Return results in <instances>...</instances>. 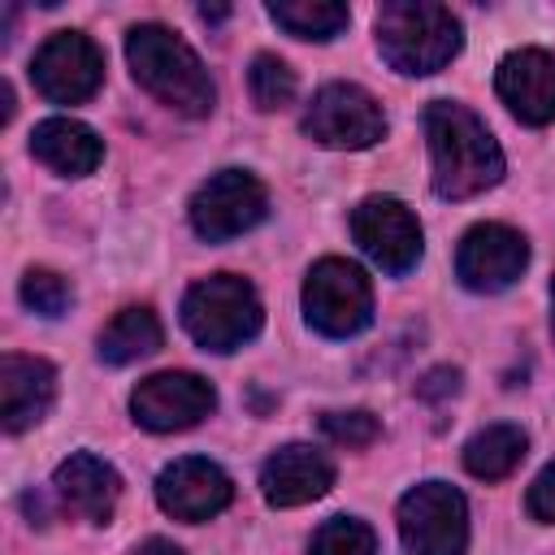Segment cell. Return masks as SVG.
Wrapping results in <instances>:
<instances>
[{
    "label": "cell",
    "mask_w": 555,
    "mask_h": 555,
    "mask_svg": "<svg viewBox=\"0 0 555 555\" xmlns=\"http://www.w3.org/2000/svg\"><path fill=\"white\" fill-rule=\"evenodd\" d=\"M425 139L434 156V191L442 199H473L503 178V147L473 108L434 100L425 108Z\"/></svg>",
    "instance_id": "1"
},
{
    "label": "cell",
    "mask_w": 555,
    "mask_h": 555,
    "mask_svg": "<svg viewBox=\"0 0 555 555\" xmlns=\"http://www.w3.org/2000/svg\"><path fill=\"white\" fill-rule=\"evenodd\" d=\"M126 61L130 74L143 91H152L160 104H169L173 113L186 117H208L212 113V78L204 69V61L191 52L186 39H178L169 26L160 22H139L126 35Z\"/></svg>",
    "instance_id": "2"
},
{
    "label": "cell",
    "mask_w": 555,
    "mask_h": 555,
    "mask_svg": "<svg viewBox=\"0 0 555 555\" xmlns=\"http://www.w3.org/2000/svg\"><path fill=\"white\" fill-rule=\"evenodd\" d=\"M377 48L399 74H438L460 52V17L434 0H386L373 17Z\"/></svg>",
    "instance_id": "3"
},
{
    "label": "cell",
    "mask_w": 555,
    "mask_h": 555,
    "mask_svg": "<svg viewBox=\"0 0 555 555\" xmlns=\"http://www.w3.org/2000/svg\"><path fill=\"white\" fill-rule=\"evenodd\" d=\"M182 325L204 351H234L251 343L264 325L260 295L238 273H212L195 282L182 299Z\"/></svg>",
    "instance_id": "4"
},
{
    "label": "cell",
    "mask_w": 555,
    "mask_h": 555,
    "mask_svg": "<svg viewBox=\"0 0 555 555\" xmlns=\"http://www.w3.org/2000/svg\"><path fill=\"white\" fill-rule=\"evenodd\" d=\"M304 317L325 338H351L373 321L369 278L338 256H325L304 278Z\"/></svg>",
    "instance_id": "5"
},
{
    "label": "cell",
    "mask_w": 555,
    "mask_h": 555,
    "mask_svg": "<svg viewBox=\"0 0 555 555\" xmlns=\"http://www.w3.org/2000/svg\"><path fill=\"white\" fill-rule=\"evenodd\" d=\"M399 538L412 555H464L468 503L447 481H421L399 499Z\"/></svg>",
    "instance_id": "6"
},
{
    "label": "cell",
    "mask_w": 555,
    "mask_h": 555,
    "mask_svg": "<svg viewBox=\"0 0 555 555\" xmlns=\"http://www.w3.org/2000/svg\"><path fill=\"white\" fill-rule=\"evenodd\" d=\"M269 212V191L247 169H221L191 195V225L208 243H225L260 225Z\"/></svg>",
    "instance_id": "7"
},
{
    "label": "cell",
    "mask_w": 555,
    "mask_h": 555,
    "mask_svg": "<svg viewBox=\"0 0 555 555\" xmlns=\"http://www.w3.org/2000/svg\"><path fill=\"white\" fill-rule=\"evenodd\" d=\"M304 134L321 147H373L386 134V113L382 104L356 87V82H330L312 95L308 113H304Z\"/></svg>",
    "instance_id": "8"
},
{
    "label": "cell",
    "mask_w": 555,
    "mask_h": 555,
    "mask_svg": "<svg viewBox=\"0 0 555 555\" xmlns=\"http://www.w3.org/2000/svg\"><path fill=\"white\" fill-rule=\"evenodd\" d=\"M30 78L39 95L52 104H82L104 82V52L78 30H56L39 43L30 61Z\"/></svg>",
    "instance_id": "9"
},
{
    "label": "cell",
    "mask_w": 555,
    "mask_h": 555,
    "mask_svg": "<svg viewBox=\"0 0 555 555\" xmlns=\"http://www.w3.org/2000/svg\"><path fill=\"white\" fill-rule=\"evenodd\" d=\"M351 234L360 251L382 269V273H408L421 260V225L412 208L395 195H369L351 212Z\"/></svg>",
    "instance_id": "10"
},
{
    "label": "cell",
    "mask_w": 555,
    "mask_h": 555,
    "mask_svg": "<svg viewBox=\"0 0 555 555\" xmlns=\"http://www.w3.org/2000/svg\"><path fill=\"white\" fill-rule=\"evenodd\" d=\"M217 408V390L199 377V373H182V369H169V373H152L134 386L130 395V412L143 429L152 434H173V429H191L199 425L208 412Z\"/></svg>",
    "instance_id": "11"
},
{
    "label": "cell",
    "mask_w": 555,
    "mask_h": 555,
    "mask_svg": "<svg viewBox=\"0 0 555 555\" xmlns=\"http://www.w3.org/2000/svg\"><path fill=\"white\" fill-rule=\"evenodd\" d=\"M529 264V243L520 230L499 225V221H481L460 238L455 251V278L477 291V295H494L507 291Z\"/></svg>",
    "instance_id": "12"
},
{
    "label": "cell",
    "mask_w": 555,
    "mask_h": 555,
    "mask_svg": "<svg viewBox=\"0 0 555 555\" xmlns=\"http://www.w3.org/2000/svg\"><path fill=\"white\" fill-rule=\"evenodd\" d=\"M230 499H234L230 473L221 464H212V460H199V455L173 460L156 477V503H160V512H169L173 520H186V525H199V520L225 512Z\"/></svg>",
    "instance_id": "13"
},
{
    "label": "cell",
    "mask_w": 555,
    "mask_h": 555,
    "mask_svg": "<svg viewBox=\"0 0 555 555\" xmlns=\"http://www.w3.org/2000/svg\"><path fill=\"white\" fill-rule=\"evenodd\" d=\"M499 100L525 121V126H551L555 121V56L542 48H520L499 61L494 74Z\"/></svg>",
    "instance_id": "14"
},
{
    "label": "cell",
    "mask_w": 555,
    "mask_h": 555,
    "mask_svg": "<svg viewBox=\"0 0 555 555\" xmlns=\"http://www.w3.org/2000/svg\"><path fill=\"white\" fill-rule=\"evenodd\" d=\"M334 486V464L325 451L308 447V442H291L282 451H273L260 468V494L273 507H304L312 499H321Z\"/></svg>",
    "instance_id": "15"
},
{
    "label": "cell",
    "mask_w": 555,
    "mask_h": 555,
    "mask_svg": "<svg viewBox=\"0 0 555 555\" xmlns=\"http://www.w3.org/2000/svg\"><path fill=\"white\" fill-rule=\"evenodd\" d=\"M52 490H56V499L74 516H82L91 525H108L113 520V507L121 499V477H117V468L108 460H100L91 451H78V455H69L56 468Z\"/></svg>",
    "instance_id": "16"
},
{
    "label": "cell",
    "mask_w": 555,
    "mask_h": 555,
    "mask_svg": "<svg viewBox=\"0 0 555 555\" xmlns=\"http://www.w3.org/2000/svg\"><path fill=\"white\" fill-rule=\"evenodd\" d=\"M56 399V369L39 356H4L0 360V416L9 434L30 429Z\"/></svg>",
    "instance_id": "17"
},
{
    "label": "cell",
    "mask_w": 555,
    "mask_h": 555,
    "mask_svg": "<svg viewBox=\"0 0 555 555\" xmlns=\"http://www.w3.org/2000/svg\"><path fill=\"white\" fill-rule=\"evenodd\" d=\"M30 156L43 160L61 178H87L104 160V143L91 126H82L74 117H48L30 134Z\"/></svg>",
    "instance_id": "18"
},
{
    "label": "cell",
    "mask_w": 555,
    "mask_h": 555,
    "mask_svg": "<svg viewBox=\"0 0 555 555\" xmlns=\"http://www.w3.org/2000/svg\"><path fill=\"white\" fill-rule=\"evenodd\" d=\"M529 451L520 425H486L464 442V468L481 481H503Z\"/></svg>",
    "instance_id": "19"
},
{
    "label": "cell",
    "mask_w": 555,
    "mask_h": 555,
    "mask_svg": "<svg viewBox=\"0 0 555 555\" xmlns=\"http://www.w3.org/2000/svg\"><path fill=\"white\" fill-rule=\"evenodd\" d=\"M160 321L152 308H121L104 330H100V360L104 364H130L143 360L160 347Z\"/></svg>",
    "instance_id": "20"
},
{
    "label": "cell",
    "mask_w": 555,
    "mask_h": 555,
    "mask_svg": "<svg viewBox=\"0 0 555 555\" xmlns=\"http://www.w3.org/2000/svg\"><path fill=\"white\" fill-rule=\"evenodd\" d=\"M269 17H273L286 35H295V39H317V43L334 39V35L351 22L347 4H334V0H273V4H269Z\"/></svg>",
    "instance_id": "21"
},
{
    "label": "cell",
    "mask_w": 555,
    "mask_h": 555,
    "mask_svg": "<svg viewBox=\"0 0 555 555\" xmlns=\"http://www.w3.org/2000/svg\"><path fill=\"white\" fill-rule=\"evenodd\" d=\"M247 87H251L256 108L278 113V108H286L295 100V69L273 52H260L251 61V69H247Z\"/></svg>",
    "instance_id": "22"
},
{
    "label": "cell",
    "mask_w": 555,
    "mask_h": 555,
    "mask_svg": "<svg viewBox=\"0 0 555 555\" xmlns=\"http://www.w3.org/2000/svg\"><path fill=\"white\" fill-rule=\"evenodd\" d=\"M308 555H377V538L364 520L356 516H330L317 538H312V551Z\"/></svg>",
    "instance_id": "23"
},
{
    "label": "cell",
    "mask_w": 555,
    "mask_h": 555,
    "mask_svg": "<svg viewBox=\"0 0 555 555\" xmlns=\"http://www.w3.org/2000/svg\"><path fill=\"white\" fill-rule=\"evenodd\" d=\"M22 304L30 312H39V317H61L74 304V291L52 269H26V278H22Z\"/></svg>",
    "instance_id": "24"
},
{
    "label": "cell",
    "mask_w": 555,
    "mask_h": 555,
    "mask_svg": "<svg viewBox=\"0 0 555 555\" xmlns=\"http://www.w3.org/2000/svg\"><path fill=\"white\" fill-rule=\"evenodd\" d=\"M321 434L330 438V442H338V447H369L377 434H382V425H377V416L373 412H364V408H351V412H325L321 416Z\"/></svg>",
    "instance_id": "25"
},
{
    "label": "cell",
    "mask_w": 555,
    "mask_h": 555,
    "mask_svg": "<svg viewBox=\"0 0 555 555\" xmlns=\"http://www.w3.org/2000/svg\"><path fill=\"white\" fill-rule=\"evenodd\" d=\"M525 503H529V516H533V520L555 525V460L533 477V486H529Z\"/></svg>",
    "instance_id": "26"
},
{
    "label": "cell",
    "mask_w": 555,
    "mask_h": 555,
    "mask_svg": "<svg viewBox=\"0 0 555 555\" xmlns=\"http://www.w3.org/2000/svg\"><path fill=\"white\" fill-rule=\"evenodd\" d=\"M460 390V369H434L425 382H416V395L421 399H447Z\"/></svg>",
    "instance_id": "27"
},
{
    "label": "cell",
    "mask_w": 555,
    "mask_h": 555,
    "mask_svg": "<svg viewBox=\"0 0 555 555\" xmlns=\"http://www.w3.org/2000/svg\"><path fill=\"white\" fill-rule=\"evenodd\" d=\"M134 555H182L173 542H165V538H147L143 546H134Z\"/></svg>",
    "instance_id": "28"
},
{
    "label": "cell",
    "mask_w": 555,
    "mask_h": 555,
    "mask_svg": "<svg viewBox=\"0 0 555 555\" xmlns=\"http://www.w3.org/2000/svg\"><path fill=\"white\" fill-rule=\"evenodd\" d=\"M13 117V87L9 82H0V126Z\"/></svg>",
    "instance_id": "29"
},
{
    "label": "cell",
    "mask_w": 555,
    "mask_h": 555,
    "mask_svg": "<svg viewBox=\"0 0 555 555\" xmlns=\"http://www.w3.org/2000/svg\"><path fill=\"white\" fill-rule=\"evenodd\" d=\"M225 13H230V9H208V4H204V9H199V17H204V22H221V17H225Z\"/></svg>",
    "instance_id": "30"
},
{
    "label": "cell",
    "mask_w": 555,
    "mask_h": 555,
    "mask_svg": "<svg viewBox=\"0 0 555 555\" xmlns=\"http://www.w3.org/2000/svg\"><path fill=\"white\" fill-rule=\"evenodd\" d=\"M551 334H555V282H551Z\"/></svg>",
    "instance_id": "31"
}]
</instances>
